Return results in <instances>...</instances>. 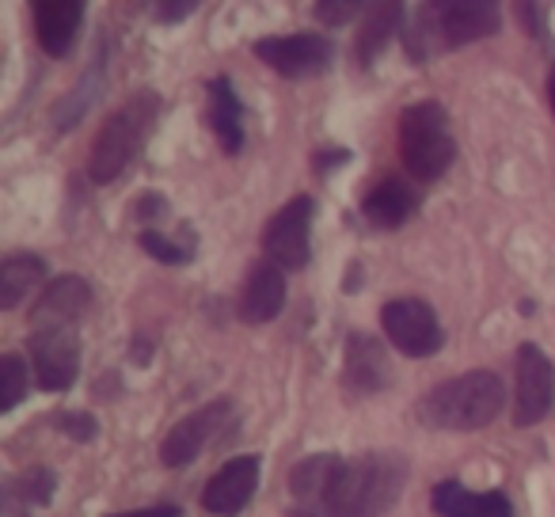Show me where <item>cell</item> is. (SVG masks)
Masks as SVG:
<instances>
[{"instance_id":"obj_1","label":"cell","mask_w":555,"mask_h":517,"mask_svg":"<svg viewBox=\"0 0 555 517\" xmlns=\"http://www.w3.org/2000/svg\"><path fill=\"white\" fill-rule=\"evenodd\" d=\"M403 461L388 453L354 456L343 464L339 479L327 491L324 502H312L305 509H320L327 517H385L403 494Z\"/></svg>"},{"instance_id":"obj_2","label":"cell","mask_w":555,"mask_h":517,"mask_svg":"<svg viewBox=\"0 0 555 517\" xmlns=\"http://www.w3.org/2000/svg\"><path fill=\"white\" fill-rule=\"evenodd\" d=\"M502 403H506L502 380L487 370H472L426 392L415 411L418 423L430 430H479V426L494 423Z\"/></svg>"},{"instance_id":"obj_3","label":"cell","mask_w":555,"mask_h":517,"mask_svg":"<svg viewBox=\"0 0 555 517\" xmlns=\"http://www.w3.org/2000/svg\"><path fill=\"white\" fill-rule=\"evenodd\" d=\"M156 115H160V95L156 92H138L122 103V111L103 122L100 138L92 145V156H88V176L95 183H115L126 168L133 164V156L141 153L149 130L156 126Z\"/></svg>"},{"instance_id":"obj_4","label":"cell","mask_w":555,"mask_h":517,"mask_svg":"<svg viewBox=\"0 0 555 517\" xmlns=\"http://www.w3.org/2000/svg\"><path fill=\"white\" fill-rule=\"evenodd\" d=\"M502 27L499 4L487 0H456V4H426L423 20L408 31L411 57L423 62V54H430V47H468L487 35H494Z\"/></svg>"},{"instance_id":"obj_5","label":"cell","mask_w":555,"mask_h":517,"mask_svg":"<svg viewBox=\"0 0 555 517\" xmlns=\"http://www.w3.org/2000/svg\"><path fill=\"white\" fill-rule=\"evenodd\" d=\"M400 153L415 179L434 183L449 171L456 156V141L449 133V115L441 103H415L400 118Z\"/></svg>"},{"instance_id":"obj_6","label":"cell","mask_w":555,"mask_h":517,"mask_svg":"<svg viewBox=\"0 0 555 517\" xmlns=\"http://www.w3.org/2000/svg\"><path fill=\"white\" fill-rule=\"evenodd\" d=\"M312 214L317 202L309 194H297L286 206L270 217L267 232H262V247H267L270 263L286 267V271H301L312 259Z\"/></svg>"},{"instance_id":"obj_7","label":"cell","mask_w":555,"mask_h":517,"mask_svg":"<svg viewBox=\"0 0 555 517\" xmlns=\"http://www.w3.org/2000/svg\"><path fill=\"white\" fill-rule=\"evenodd\" d=\"M380 327H385L388 342L408 358H430L441 350L446 335H441L438 312L418 297H396L380 309Z\"/></svg>"},{"instance_id":"obj_8","label":"cell","mask_w":555,"mask_h":517,"mask_svg":"<svg viewBox=\"0 0 555 517\" xmlns=\"http://www.w3.org/2000/svg\"><path fill=\"white\" fill-rule=\"evenodd\" d=\"M555 408V365L537 342L517 347V388H514V426H537Z\"/></svg>"},{"instance_id":"obj_9","label":"cell","mask_w":555,"mask_h":517,"mask_svg":"<svg viewBox=\"0 0 555 517\" xmlns=\"http://www.w3.org/2000/svg\"><path fill=\"white\" fill-rule=\"evenodd\" d=\"M31 362H35V380H39L47 392H65L80 373L77 327L31 332Z\"/></svg>"},{"instance_id":"obj_10","label":"cell","mask_w":555,"mask_h":517,"mask_svg":"<svg viewBox=\"0 0 555 517\" xmlns=\"http://www.w3.org/2000/svg\"><path fill=\"white\" fill-rule=\"evenodd\" d=\"M255 54L259 62H267L274 73L289 80L317 77L332 62V47L320 35H282V39H259L255 42Z\"/></svg>"},{"instance_id":"obj_11","label":"cell","mask_w":555,"mask_h":517,"mask_svg":"<svg viewBox=\"0 0 555 517\" xmlns=\"http://www.w3.org/2000/svg\"><path fill=\"white\" fill-rule=\"evenodd\" d=\"M259 491V456H236L229 461L202 491V506L214 517H236Z\"/></svg>"},{"instance_id":"obj_12","label":"cell","mask_w":555,"mask_h":517,"mask_svg":"<svg viewBox=\"0 0 555 517\" xmlns=\"http://www.w3.org/2000/svg\"><path fill=\"white\" fill-rule=\"evenodd\" d=\"M229 411H232L229 400H217V403H209V408L186 415L183 423L164 438V445H160L164 464H168V468H183V464L198 461V453L217 438V430L224 426Z\"/></svg>"},{"instance_id":"obj_13","label":"cell","mask_w":555,"mask_h":517,"mask_svg":"<svg viewBox=\"0 0 555 517\" xmlns=\"http://www.w3.org/2000/svg\"><path fill=\"white\" fill-rule=\"evenodd\" d=\"M92 305V289L77 274L50 282L47 294L39 297V305L31 309V332H50V327H77V320Z\"/></svg>"},{"instance_id":"obj_14","label":"cell","mask_w":555,"mask_h":517,"mask_svg":"<svg viewBox=\"0 0 555 517\" xmlns=\"http://www.w3.org/2000/svg\"><path fill=\"white\" fill-rule=\"evenodd\" d=\"M392 380V362L373 335H350L347 339V385L362 396H377Z\"/></svg>"},{"instance_id":"obj_15","label":"cell","mask_w":555,"mask_h":517,"mask_svg":"<svg viewBox=\"0 0 555 517\" xmlns=\"http://www.w3.org/2000/svg\"><path fill=\"white\" fill-rule=\"evenodd\" d=\"M286 309V279H282V267L259 263L247 279L244 294H240V320L244 324H267L278 312Z\"/></svg>"},{"instance_id":"obj_16","label":"cell","mask_w":555,"mask_h":517,"mask_svg":"<svg viewBox=\"0 0 555 517\" xmlns=\"http://www.w3.org/2000/svg\"><path fill=\"white\" fill-rule=\"evenodd\" d=\"M80 20H85V4H77V0H39L35 4V31H39L42 50L50 57L69 54Z\"/></svg>"},{"instance_id":"obj_17","label":"cell","mask_w":555,"mask_h":517,"mask_svg":"<svg viewBox=\"0 0 555 517\" xmlns=\"http://www.w3.org/2000/svg\"><path fill=\"white\" fill-rule=\"evenodd\" d=\"M434 509H438V517H514V506L502 491L476 494L456 479L434 487Z\"/></svg>"},{"instance_id":"obj_18","label":"cell","mask_w":555,"mask_h":517,"mask_svg":"<svg viewBox=\"0 0 555 517\" xmlns=\"http://www.w3.org/2000/svg\"><path fill=\"white\" fill-rule=\"evenodd\" d=\"M418 198L403 179H380L370 194L362 198V214L370 217L377 229H400L411 214H415Z\"/></svg>"},{"instance_id":"obj_19","label":"cell","mask_w":555,"mask_h":517,"mask_svg":"<svg viewBox=\"0 0 555 517\" xmlns=\"http://www.w3.org/2000/svg\"><path fill=\"white\" fill-rule=\"evenodd\" d=\"M209 122H214V133L221 138L224 153H240V145H244V111H240L229 77L209 80Z\"/></svg>"},{"instance_id":"obj_20","label":"cell","mask_w":555,"mask_h":517,"mask_svg":"<svg viewBox=\"0 0 555 517\" xmlns=\"http://www.w3.org/2000/svg\"><path fill=\"white\" fill-rule=\"evenodd\" d=\"M42 279H47V263L39 255H9L0 263V309H16Z\"/></svg>"},{"instance_id":"obj_21","label":"cell","mask_w":555,"mask_h":517,"mask_svg":"<svg viewBox=\"0 0 555 517\" xmlns=\"http://www.w3.org/2000/svg\"><path fill=\"white\" fill-rule=\"evenodd\" d=\"M400 24H403L400 4H377V9L365 12V27H362V35H358V57L370 65L373 57L392 42V35L400 31Z\"/></svg>"},{"instance_id":"obj_22","label":"cell","mask_w":555,"mask_h":517,"mask_svg":"<svg viewBox=\"0 0 555 517\" xmlns=\"http://www.w3.org/2000/svg\"><path fill=\"white\" fill-rule=\"evenodd\" d=\"M27 385H31V373H27L24 358L20 354L0 358V411L4 415L20 408V400L27 396Z\"/></svg>"},{"instance_id":"obj_23","label":"cell","mask_w":555,"mask_h":517,"mask_svg":"<svg viewBox=\"0 0 555 517\" xmlns=\"http://www.w3.org/2000/svg\"><path fill=\"white\" fill-rule=\"evenodd\" d=\"M54 471L50 468H31L12 483V499H20L24 506H47L50 494H54Z\"/></svg>"},{"instance_id":"obj_24","label":"cell","mask_w":555,"mask_h":517,"mask_svg":"<svg viewBox=\"0 0 555 517\" xmlns=\"http://www.w3.org/2000/svg\"><path fill=\"white\" fill-rule=\"evenodd\" d=\"M141 247H145V251L153 255L156 263H168V267L191 263V247L176 244V240H168L164 232H156V229H145V232H141Z\"/></svg>"},{"instance_id":"obj_25","label":"cell","mask_w":555,"mask_h":517,"mask_svg":"<svg viewBox=\"0 0 555 517\" xmlns=\"http://www.w3.org/2000/svg\"><path fill=\"white\" fill-rule=\"evenodd\" d=\"M54 423H57V430H65L73 441H92L95 430H100V426H95V418L85 415V411H65V415H57Z\"/></svg>"},{"instance_id":"obj_26","label":"cell","mask_w":555,"mask_h":517,"mask_svg":"<svg viewBox=\"0 0 555 517\" xmlns=\"http://www.w3.org/2000/svg\"><path fill=\"white\" fill-rule=\"evenodd\" d=\"M362 12H370L365 4H347V0H324V4H317V16L324 20V24H347V20L362 16Z\"/></svg>"},{"instance_id":"obj_27","label":"cell","mask_w":555,"mask_h":517,"mask_svg":"<svg viewBox=\"0 0 555 517\" xmlns=\"http://www.w3.org/2000/svg\"><path fill=\"white\" fill-rule=\"evenodd\" d=\"M194 12V0H183V4H156V16L164 20V24H176V20L191 16Z\"/></svg>"},{"instance_id":"obj_28","label":"cell","mask_w":555,"mask_h":517,"mask_svg":"<svg viewBox=\"0 0 555 517\" xmlns=\"http://www.w3.org/2000/svg\"><path fill=\"white\" fill-rule=\"evenodd\" d=\"M138 202H141L138 214L145 217V221H149V217H160L164 214V194H141Z\"/></svg>"},{"instance_id":"obj_29","label":"cell","mask_w":555,"mask_h":517,"mask_svg":"<svg viewBox=\"0 0 555 517\" xmlns=\"http://www.w3.org/2000/svg\"><path fill=\"white\" fill-rule=\"evenodd\" d=\"M111 517H179V506H149V509H133V514H111Z\"/></svg>"},{"instance_id":"obj_30","label":"cell","mask_w":555,"mask_h":517,"mask_svg":"<svg viewBox=\"0 0 555 517\" xmlns=\"http://www.w3.org/2000/svg\"><path fill=\"white\" fill-rule=\"evenodd\" d=\"M552 107H555V73H552Z\"/></svg>"}]
</instances>
